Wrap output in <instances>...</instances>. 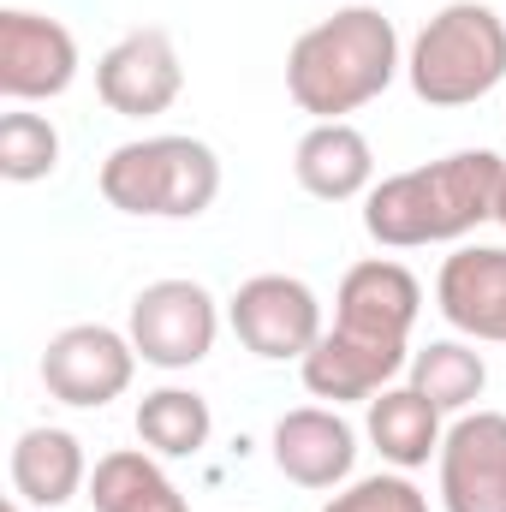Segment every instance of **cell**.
I'll list each match as a JSON object with an SVG mask.
<instances>
[{
  "label": "cell",
  "instance_id": "7c38bea8",
  "mask_svg": "<svg viewBox=\"0 0 506 512\" xmlns=\"http://www.w3.org/2000/svg\"><path fill=\"white\" fill-rule=\"evenodd\" d=\"M435 310L453 334L506 346V245H459L435 274Z\"/></svg>",
  "mask_w": 506,
  "mask_h": 512
},
{
  "label": "cell",
  "instance_id": "8fae6325",
  "mask_svg": "<svg viewBox=\"0 0 506 512\" xmlns=\"http://www.w3.org/2000/svg\"><path fill=\"white\" fill-rule=\"evenodd\" d=\"M435 471L447 512H506V411H459Z\"/></svg>",
  "mask_w": 506,
  "mask_h": 512
},
{
  "label": "cell",
  "instance_id": "6da1fadb",
  "mask_svg": "<svg viewBox=\"0 0 506 512\" xmlns=\"http://www.w3.org/2000/svg\"><path fill=\"white\" fill-rule=\"evenodd\" d=\"M506 161L495 149H459L429 167H405L393 179L370 185L364 197V233L387 251H417V245H447L495 221Z\"/></svg>",
  "mask_w": 506,
  "mask_h": 512
},
{
  "label": "cell",
  "instance_id": "5b68a950",
  "mask_svg": "<svg viewBox=\"0 0 506 512\" xmlns=\"http://www.w3.org/2000/svg\"><path fill=\"white\" fill-rule=\"evenodd\" d=\"M131 346L143 364L155 370H197L209 352H215V334H221V304L203 280H149L137 298H131V322H126Z\"/></svg>",
  "mask_w": 506,
  "mask_h": 512
},
{
  "label": "cell",
  "instance_id": "ba28073f",
  "mask_svg": "<svg viewBox=\"0 0 506 512\" xmlns=\"http://www.w3.org/2000/svg\"><path fill=\"white\" fill-rule=\"evenodd\" d=\"M131 376H137V346H131V334L108 328V322H72L42 352V387L72 411L114 405L131 387Z\"/></svg>",
  "mask_w": 506,
  "mask_h": 512
},
{
  "label": "cell",
  "instance_id": "7a4b0ae2",
  "mask_svg": "<svg viewBox=\"0 0 506 512\" xmlns=\"http://www.w3.org/2000/svg\"><path fill=\"white\" fill-rule=\"evenodd\" d=\"M399 72V30L381 6H340L286 48V96L310 120L358 114Z\"/></svg>",
  "mask_w": 506,
  "mask_h": 512
},
{
  "label": "cell",
  "instance_id": "52a82bcc",
  "mask_svg": "<svg viewBox=\"0 0 506 512\" xmlns=\"http://www.w3.org/2000/svg\"><path fill=\"white\" fill-rule=\"evenodd\" d=\"M227 322L239 334V346L256 352L262 364H286V358H310L316 340L328 334L322 322V298L310 292V280L298 274H251L233 298H227Z\"/></svg>",
  "mask_w": 506,
  "mask_h": 512
},
{
  "label": "cell",
  "instance_id": "277c9868",
  "mask_svg": "<svg viewBox=\"0 0 506 512\" xmlns=\"http://www.w3.org/2000/svg\"><path fill=\"white\" fill-rule=\"evenodd\" d=\"M405 78L429 108H471L506 78V18L483 0H447L411 42Z\"/></svg>",
  "mask_w": 506,
  "mask_h": 512
},
{
  "label": "cell",
  "instance_id": "3957f363",
  "mask_svg": "<svg viewBox=\"0 0 506 512\" xmlns=\"http://www.w3.org/2000/svg\"><path fill=\"white\" fill-rule=\"evenodd\" d=\"M108 209L137 215V221H197L215 197H221V155L203 137H131L120 149H108L102 173H96Z\"/></svg>",
  "mask_w": 506,
  "mask_h": 512
},
{
  "label": "cell",
  "instance_id": "ac0fdd59",
  "mask_svg": "<svg viewBox=\"0 0 506 512\" xmlns=\"http://www.w3.org/2000/svg\"><path fill=\"white\" fill-rule=\"evenodd\" d=\"M215 435V411L191 387H155L137 399V441L155 459H197Z\"/></svg>",
  "mask_w": 506,
  "mask_h": 512
},
{
  "label": "cell",
  "instance_id": "30bf717a",
  "mask_svg": "<svg viewBox=\"0 0 506 512\" xmlns=\"http://www.w3.org/2000/svg\"><path fill=\"white\" fill-rule=\"evenodd\" d=\"M185 90V66H179V48L167 30L143 24L126 30L102 60H96V96L120 114V120H155L179 102Z\"/></svg>",
  "mask_w": 506,
  "mask_h": 512
},
{
  "label": "cell",
  "instance_id": "e0dca14e",
  "mask_svg": "<svg viewBox=\"0 0 506 512\" xmlns=\"http://www.w3.org/2000/svg\"><path fill=\"white\" fill-rule=\"evenodd\" d=\"M90 507L96 512H191L185 495L173 489V477L161 471V459L149 447H120L102 453L90 471Z\"/></svg>",
  "mask_w": 506,
  "mask_h": 512
},
{
  "label": "cell",
  "instance_id": "7402d4cb",
  "mask_svg": "<svg viewBox=\"0 0 506 512\" xmlns=\"http://www.w3.org/2000/svg\"><path fill=\"white\" fill-rule=\"evenodd\" d=\"M495 221L506 227V179H501V197H495Z\"/></svg>",
  "mask_w": 506,
  "mask_h": 512
},
{
  "label": "cell",
  "instance_id": "603a6c76",
  "mask_svg": "<svg viewBox=\"0 0 506 512\" xmlns=\"http://www.w3.org/2000/svg\"><path fill=\"white\" fill-rule=\"evenodd\" d=\"M6 512H24V501H18V495H12V501H6Z\"/></svg>",
  "mask_w": 506,
  "mask_h": 512
},
{
  "label": "cell",
  "instance_id": "44dd1931",
  "mask_svg": "<svg viewBox=\"0 0 506 512\" xmlns=\"http://www.w3.org/2000/svg\"><path fill=\"white\" fill-rule=\"evenodd\" d=\"M322 512H429V495L405 477V471H381V477H358V483H340Z\"/></svg>",
  "mask_w": 506,
  "mask_h": 512
},
{
  "label": "cell",
  "instance_id": "8992f818",
  "mask_svg": "<svg viewBox=\"0 0 506 512\" xmlns=\"http://www.w3.org/2000/svg\"><path fill=\"white\" fill-rule=\"evenodd\" d=\"M423 316V286L405 262L393 256H370L352 262L340 292H334V334L370 352H393L411 358V328Z\"/></svg>",
  "mask_w": 506,
  "mask_h": 512
},
{
  "label": "cell",
  "instance_id": "d6986e66",
  "mask_svg": "<svg viewBox=\"0 0 506 512\" xmlns=\"http://www.w3.org/2000/svg\"><path fill=\"white\" fill-rule=\"evenodd\" d=\"M405 376H411V387L447 417V411H471V405L483 399V387H489V364H483V352L465 346V340H429V346L411 352Z\"/></svg>",
  "mask_w": 506,
  "mask_h": 512
},
{
  "label": "cell",
  "instance_id": "5bb4252c",
  "mask_svg": "<svg viewBox=\"0 0 506 512\" xmlns=\"http://www.w3.org/2000/svg\"><path fill=\"white\" fill-rule=\"evenodd\" d=\"M292 179L322 197V203H352L370 197L376 185V149L352 120H316L292 149Z\"/></svg>",
  "mask_w": 506,
  "mask_h": 512
},
{
  "label": "cell",
  "instance_id": "9a60e30c",
  "mask_svg": "<svg viewBox=\"0 0 506 512\" xmlns=\"http://www.w3.org/2000/svg\"><path fill=\"white\" fill-rule=\"evenodd\" d=\"M90 489V459H84V441L72 429H24L12 441V495L24 507H66Z\"/></svg>",
  "mask_w": 506,
  "mask_h": 512
},
{
  "label": "cell",
  "instance_id": "ffe728a7",
  "mask_svg": "<svg viewBox=\"0 0 506 512\" xmlns=\"http://www.w3.org/2000/svg\"><path fill=\"white\" fill-rule=\"evenodd\" d=\"M54 167H60V131L48 126L42 114H30V108H12L0 120V179L36 185Z\"/></svg>",
  "mask_w": 506,
  "mask_h": 512
},
{
  "label": "cell",
  "instance_id": "2e32d148",
  "mask_svg": "<svg viewBox=\"0 0 506 512\" xmlns=\"http://www.w3.org/2000/svg\"><path fill=\"white\" fill-rule=\"evenodd\" d=\"M364 435H370V447H376L393 471H417V465H429V459L441 453V441H447L441 411H435L411 382L405 387H381L376 399L364 405Z\"/></svg>",
  "mask_w": 506,
  "mask_h": 512
},
{
  "label": "cell",
  "instance_id": "4fadbf2b",
  "mask_svg": "<svg viewBox=\"0 0 506 512\" xmlns=\"http://www.w3.org/2000/svg\"><path fill=\"white\" fill-rule=\"evenodd\" d=\"M274 465L298 489H340L358 465V429L340 405H298L274 423Z\"/></svg>",
  "mask_w": 506,
  "mask_h": 512
},
{
  "label": "cell",
  "instance_id": "9c48e42d",
  "mask_svg": "<svg viewBox=\"0 0 506 512\" xmlns=\"http://www.w3.org/2000/svg\"><path fill=\"white\" fill-rule=\"evenodd\" d=\"M78 78V36L30 6L0 12V90L6 102H54Z\"/></svg>",
  "mask_w": 506,
  "mask_h": 512
}]
</instances>
